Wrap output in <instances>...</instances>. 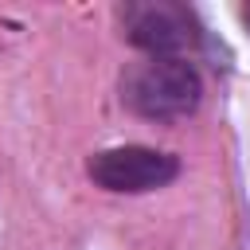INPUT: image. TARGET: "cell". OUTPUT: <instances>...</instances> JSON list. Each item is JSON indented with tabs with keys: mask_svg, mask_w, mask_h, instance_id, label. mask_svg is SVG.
Returning a JSON list of instances; mask_svg holds the SVG:
<instances>
[{
	"mask_svg": "<svg viewBox=\"0 0 250 250\" xmlns=\"http://www.w3.org/2000/svg\"><path fill=\"white\" fill-rule=\"evenodd\" d=\"M90 180L105 191H156L164 184H172L180 176V160L172 152L148 148V145H117V148H102L90 156L86 164Z\"/></svg>",
	"mask_w": 250,
	"mask_h": 250,
	"instance_id": "7a4b0ae2",
	"label": "cell"
},
{
	"mask_svg": "<svg viewBox=\"0 0 250 250\" xmlns=\"http://www.w3.org/2000/svg\"><path fill=\"white\" fill-rule=\"evenodd\" d=\"M242 20H246V27H250V4H246V8H242Z\"/></svg>",
	"mask_w": 250,
	"mask_h": 250,
	"instance_id": "277c9868",
	"label": "cell"
},
{
	"mask_svg": "<svg viewBox=\"0 0 250 250\" xmlns=\"http://www.w3.org/2000/svg\"><path fill=\"white\" fill-rule=\"evenodd\" d=\"M203 98V82L191 62L184 59H145L125 70L121 102L148 121H176L188 117Z\"/></svg>",
	"mask_w": 250,
	"mask_h": 250,
	"instance_id": "6da1fadb",
	"label": "cell"
},
{
	"mask_svg": "<svg viewBox=\"0 0 250 250\" xmlns=\"http://www.w3.org/2000/svg\"><path fill=\"white\" fill-rule=\"evenodd\" d=\"M121 31L133 47L148 51L152 59H172L176 51H184L199 39L191 12L180 4H168V0L125 4L121 8Z\"/></svg>",
	"mask_w": 250,
	"mask_h": 250,
	"instance_id": "3957f363",
	"label": "cell"
}]
</instances>
